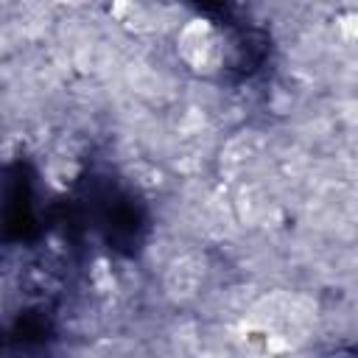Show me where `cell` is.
<instances>
[{
  "label": "cell",
  "instance_id": "1",
  "mask_svg": "<svg viewBox=\"0 0 358 358\" xmlns=\"http://www.w3.org/2000/svg\"><path fill=\"white\" fill-rule=\"evenodd\" d=\"M176 50L182 62L199 73L215 70L224 56V45L207 20H190L176 36Z\"/></svg>",
  "mask_w": 358,
  "mask_h": 358
}]
</instances>
